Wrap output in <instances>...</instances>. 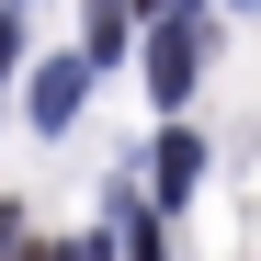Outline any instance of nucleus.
Instances as JSON below:
<instances>
[{
    "label": "nucleus",
    "mask_w": 261,
    "mask_h": 261,
    "mask_svg": "<svg viewBox=\"0 0 261 261\" xmlns=\"http://www.w3.org/2000/svg\"><path fill=\"white\" fill-rule=\"evenodd\" d=\"M159 12H182V0H159Z\"/></svg>",
    "instance_id": "obj_7"
},
{
    "label": "nucleus",
    "mask_w": 261,
    "mask_h": 261,
    "mask_svg": "<svg viewBox=\"0 0 261 261\" xmlns=\"http://www.w3.org/2000/svg\"><path fill=\"white\" fill-rule=\"evenodd\" d=\"M148 170H159V204H193V182H204V137H182V125H170Z\"/></svg>",
    "instance_id": "obj_3"
},
{
    "label": "nucleus",
    "mask_w": 261,
    "mask_h": 261,
    "mask_svg": "<svg viewBox=\"0 0 261 261\" xmlns=\"http://www.w3.org/2000/svg\"><path fill=\"white\" fill-rule=\"evenodd\" d=\"M102 216H114V227H125V261H159V239L137 227V204H102Z\"/></svg>",
    "instance_id": "obj_5"
},
{
    "label": "nucleus",
    "mask_w": 261,
    "mask_h": 261,
    "mask_svg": "<svg viewBox=\"0 0 261 261\" xmlns=\"http://www.w3.org/2000/svg\"><path fill=\"white\" fill-rule=\"evenodd\" d=\"M80 102H91V57H46L23 80V114L34 125H80Z\"/></svg>",
    "instance_id": "obj_1"
},
{
    "label": "nucleus",
    "mask_w": 261,
    "mask_h": 261,
    "mask_svg": "<svg viewBox=\"0 0 261 261\" xmlns=\"http://www.w3.org/2000/svg\"><path fill=\"white\" fill-rule=\"evenodd\" d=\"M12 12H23V0H12Z\"/></svg>",
    "instance_id": "obj_8"
},
{
    "label": "nucleus",
    "mask_w": 261,
    "mask_h": 261,
    "mask_svg": "<svg viewBox=\"0 0 261 261\" xmlns=\"http://www.w3.org/2000/svg\"><path fill=\"white\" fill-rule=\"evenodd\" d=\"M125 34H137V12H125V0H91V12H80V57L114 68V57H125Z\"/></svg>",
    "instance_id": "obj_4"
},
{
    "label": "nucleus",
    "mask_w": 261,
    "mask_h": 261,
    "mask_svg": "<svg viewBox=\"0 0 261 261\" xmlns=\"http://www.w3.org/2000/svg\"><path fill=\"white\" fill-rule=\"evenodd\" d=\"M23 57V12H0V68H12Z\"/></svg>",
    "instance_id": "obj_6"
},
{
    "label": "nucleus",
    "mask_w": 261,
    "mask_h": 261,
    "mask_svg": "<svg viewBox=\"0 0 261 261\" xmlns=\"http://www.w3.org/2000/svg\"><path fill=\"white\" fill-rule=\"evenodd\" d=\"M193 68H204V34L193 23H159L148 34V91L159 102H193Z\"/></svg>",
    "instance_id": "obj_2"
}]
</instances>
